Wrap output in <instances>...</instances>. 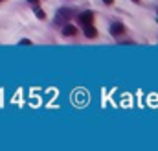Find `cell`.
<instances>
[{"label":"cell","instance_id":"obj_1","mask_svg":"<svg viewBox=\"0 0 158 151\" xmlns=\"http://www.w3.org/2000/svg\"><path fill=\"white\" fill-rule=\"evenodd\" d=\"M72 15H74V9H59L57 11V17H55V22L57 24H63V22L70 20Z\"/></svg>","mask_w":158,"mask_h":151},{"label":"cell","instance_id":"obj_2","mask_svg":"<svg viewBox=\"0 0 158 151\" xmlns=\"http://www.w3.org/2000/svg\"><path fill=\"white\" fill-rule=\"evenodd\" d=\"M92 22H94V13H92V11H85V13L79 15V24L88 26V24H92Z\"/></svg>","mask_w":158,"mask_h":151},{"label":"cell","instance_id":"obj_3","mask_svg":"<svg viewBox=\"0 0 158 151\" xmlns=\"http://www.w3.org/2000/svg\"><path fill=\"white\" fill-rule=\"evenodd\" d=\"M125 32V28H123V24L121 22H114L112 26H110V33L114 35V37H118V35H121Z\"/></svg>","mask_w":158,"mask_h":151},{"label":"cell","instance_id":"obj_4","mask_svg":"<svg viewBox=\"0 0 158 151\" xmlns=\"http://www.w3.org/2000/svg\"><path fill=\"white\" fill-rule=\"evenodd\" d=\"M98 35V32H96V28L92 26V24H88V26H85V37L88 39H94Z\"/></svg>","mask_w":158,"mask_h":151},{"label":"cell","instance_id":"obj_5","mask_svg":"<svg viewBox=\"0 0 158 151\" xmlns=\"http://www.w3.org/2000/svg\"><path fill=\"white\" fill-rule=\"evenodd\" d=\"M63 35H66V37L76 35V28H74L72 24H64V26H63Z\"/></svg>","mask_w":158,"mask_h":151},{"label":"cell","instance_id":"obj_6","mask_svg":"<svg viewBox=\"0 0 158 151\" xmlns=\"http://www.w3.org/2000/svg\"><path fill=\"white\" fill-rule=\"evenodd\" d=\"M35 15H37V19H44V17H46V15H44V11L40 9L39 6H35Z\"/></svg>","mask_w":158,"mask_h":151},{"label":"cell","instance_id":"obj_7","mask_svg":"<svg viewBox=\"0 0 158 151\" xmlns=\"http://www.w3.org/2000/svg\"><path fill=\"white\" fill-rule=\"evenodd\" d=\"M20 44H24V46H30V44H31V41H30V39H22V41H20Z\"/></svg>","mask_w":158,"mask_h":151},{"label":"cell","instance_id":"obj_8","mask_svg":"<svg viewBox=\"0 0 158 151\" xmlns=\"http://www.w3.org/2000/svg\"><path fill=\"white\" fill-rule=\"evenodd\" d=\"M30 2H31L33 6H39V0H30Z\"/></svg>","mask_w":158,"mask_h":151},{"label":"cell","instance_id":"obj_9","mask_svg":"<svg viewBox=\"0 0 158 151\" xmlns=\"http://www.w3.org/2000/svg\"><path fill=\"white\" fill-rule=\"evenodd\" d=\"M103 2H105V4H109V6H110V4H112V2H114V0H103Z\"/></svg>","mask_w":158,"mask_h":151},{"label":"cell","instance_id":"obj_10","mask_svg":"<svg viewBox=\"0 0 158 151\" xmlns=\"http://www.w3.org/2000/svg\"><path fill=\"white\" fill-rule=\"evenodd\" d=\"M132 2H138V0H132Z\"/></svg>","mask_w":158,"mask_h":151},{"label":"cell","instance_id":"obj_11","mask_svg":"<svg viewBox=\"0 0 158 151\" xmlns=\"http://www.w3.org/2000/svg\"><path fill=\"white\" fill-rule=\"evenodd\" d=\"M0 2H4V0H0Z\"/></svg>","mask_w":158,"mask_h":151}]
</instances>
